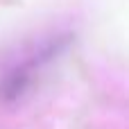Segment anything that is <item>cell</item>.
Listing matches in <instances>:
<instances>
[{"instance_id":"cell-1","label":"cell","mask_w":129,"mask_h":129,"mask_svg":"<svg viewBox=\"0 0 129 129\" xmlns=\"http://www.w3.org/2000/svg\"><path fill=\"white\" fill-rule=\"evenodd\" d=\"M75 43L73 32H54L39 43L27 45L16 59L0 70V104H18L32 95L43 75L70 50Z\"/></svg>"}]
</instances>
